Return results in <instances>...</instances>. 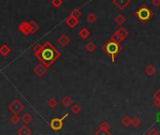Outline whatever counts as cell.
<instances>
[{
	"label": "cell",
	"mask_w": 160,
	"mask_h": 135,
	"mask_svg": "<svg viewBox=\"0 0 160 135\" xmlns=\"http://www.w3.org/2000/svg\"><path fill=\"white\" fill-rule=\"evenodd\" d=\"M85 49L88 51V52L93 53L94 51L97 49V45H95V43H94L93 41H89V42L85 45Z\"/></svg>",
	"instance_id": "cell-19"
},
{
	"label": "cell",
	"mask_w": 160,
	"mask_h": 135,
	"mask_svg": "<svg viewBox=\"0 0 160 135\" xmlns=\"http://www.w3.org/2000/svg\"><path fill=\"white\" fill-rule=\"evenodd\" d=\"M112 3L116 6L119 10H125L130 4V0H113Z\"/></svg>",
	"instance_id": "cell-6"
},
{
	"label": "cell",
	"mask_w": 160,
	"mask_h": 135,
	"mask_svg": "<svg viewBox=\"0 0 160 135\" xmlns=\"http://www.w3.org/2000/svg\"><path fill=\"white\" fill-rule=\"evenodd\" d=\"M131 120H132V118L130 117H128V115H126V117H124L123 119H122V124L125 127H128L131 124Z\"/></svg>",
	"instance_id": "cell-24"
},
{
	"label": "cell",
	"mask_w": 160,
	"mask_h": 135,
	"mask_svg": "<svg viewBox=\"0 0 160 135\" xmlns=\"http://www.w3.org/2000/svg\"><path fill=\"white\" fill-rule=\"evenodd\" d=\"M70 16H72V17H74V18H76V19H78L79 20V18L81 16V10L80 9H73L72 10V11L70 12V14H69Z\"/></svg>",
	"instance_id": "cell-20"
},
{
	"label": "cell",
	"mask_w": 160,
	"mask_h": 135,
	"mask_svg": "<svg viewBox=\"0 0 160 135\" xmlns=\"http://www.w3.org/2000/svg\"><path fill=\"white\" fill-rule=\"evenodd\" d=\"M47 72V67L44 66L42 63L38 64V65H37L35 68H34V72L37 75V76H43L44 74L46 73Z\"/></svg>",
	"instance_id": "cell-7"
},
{
	"label": "cell",
	"mask_w": 160,
	"mask_h": 135,
	"mask_svg": "<svg viewBox=\"0 0 160 135\" xmlns=\"http://www.w3.org/2000/svg\"><path fill=\"white\" fill-rule=\"evenodd\" d=\"M10 53V48L9 47V45L3 44L1 47H0V54L3 56H7Z\"/></svg>",
	"instance_id": "cell-13"
},
{
	"label": "cell",
	"mask_w": 160,
	"mask_h": 135,
	"mask_svg": "<svg viewBox=\"0 0 160 135\" xmlns=\"http://www.w3.org/2000/svg\"><path fill=\"white\" fill-rule=\"evenodd\" d=\"M10 120H11V123H12V124H14V125H16V124H18V123H19V122H20V121H21V118H20V117H18V115H17V114H14V115H13V117H11V119H10Z\"/></svg>",
	"instance_id": "cell-29"
},
{
	"label": "cell",
	"mask_w": 160,
	"mask_h": 135,
	"mask_svg": "<svg viewBox=\"0 0 160 135\" xmlns=\"http://www.w3.org/2000/svg\"><path fill=\"white\" fill-rule=\"evenodd\" d=\"M99 128H101V130H104V131H109V130H110V124H109L108 122H106V121H103L100 124Z\"/></svg>",
	"instance_id": "cell-27"
},
{
	"label": "cell",
	"mask_w": 160,
	"mask_h": 135,
	"mask_svg": "<svg viewBox=\"0 0 160 135\" xmlns=\"http://www.w3.org/2000/svg\"><path fill=\"white\" fill-rule=\"evenodd\" d=\"M153 104L157 107H160V100H153Z\"/></svg>",
	"instance_id": "cell-34"
},
{
	"label": "cell",
	"mask_w": 160,
	"mask_h": 135,
	"mask_svg": "<svg viewBox=\"0 0 160 135\" xmlns=\"http://www.w3.org/2000/svg\"><path fill=\"white\" fill-rule=\"evenodd\" d=\"M57 104H58V102H57V100L54 98H52L48 100V105L51 108H55L57 106Z\"/></svg>",
	"instance_id": "cell-25"
},
{
	"label": "cell",
	"mask_w": 160,
	"mask_h": 135,
	"mask_svg": "<svg viewBox=\"0 0 160 135\" xmlns=\"http://www.w3.org/2000/svg\"><path fill=\"white\" fill-rule=\"evenodd\" d=\"M137 16L142 22L148 21L151 17V10L147 7H142L137 10Z\"/></svg>",
	"instance_id": "cell-3"
},
{
	"label": "cell",
	"mask_w": 160,
	"mask_h": 135,
	"mask_svg": "<svg viewBox=\"0 0 160 135\" xmlns=\"http://www.w3.org/2000/svg\"><path fill=\"white\" fill-rule=\"evenodd\" d=\"M114 35H116V36L120 37L121 38H123V40H125L126 37L127 36V32H126V30L125 28L121 27V28H119L116 32H115Z\"/></svg>",
	"instance_id": "cell-15"
},
{
	"label": "cell",
	"mask_w": 160,
	"mask_h": 135,
	"mask_svg": "<svg viewBox=\"0 0 160 135\" xmlns=\"http://www.w3.org/2000/svg\"><path fill=\"white\" fill-rule=\"evenodd\" d=\"M114 21L116 22L118 24H123L124 23H126V17L125 16H123L122 14H117V16L114 18Z\"/></svg>",
	"instance_id": "cell-21"
},
{
	"label": "cell",
	"mask_w": 160,
	"mask_h": 135,
	"mask_svg": "<svg viewBox=\"0 0 160 135\" xmlns=\"http://www.w3.org/2000/svg\"><path fill=\"white\" fill-rule=\"evenodd\" d=\"M52 4L54 6L55 8H58V7H60V6L63 4V1H62V0H53Z\"/></svg>",
	"instance_id": "cell-30"
},
{
	"label": "cell",
	"mask_w": 160,
	"mask_h": 135,
	"mask_svg": "<svg viewBox=\"0 0 160 135\" xmlns=\"http://www.w3.org/2000/svg\"><path fill=\"white\" fill-rule=\"evenodd\" d=\"M68 117V114H65L61 118L55 117V118L52 119V121H51V123H50L51 128H52L54 131H59V130H61V128H63V121H64V119L67 118Z\"/></svg>",
	"instance_id": "cell-5"
},
{
	"label": "cell",
	"mask_w": 160,
	"mask_h": 135,
	"mask_svg": "<svg viewBox=\"0 0 160 135\" xmlns=\"http://www.w3.org/2000/svg\"><path fill=\"white\" fill-rule=\"evenodd\" d=\"M22 121L23 122L25 125L30 124L31 122L33 121V117H32V115L29 113H26V114H24L22 117Z\"/></svg>",
	"instance_id": "cell-14"
},
{
	"label": "cell",
	"mask_w": 160,
	"mask_h": 135,
	"mask_svg": "<svg viewBox=\"0 0 160 135\" xmlns=\"http://www.w3.org/2000/svg\"><path fill=\"white\" fill-rule=\"evenodd\" d=\"M152 5L155 6L156 8H158L160 6V0H152Z\"/></svg>",
	"instance_id": "cell-33"
},
{
	"label": "cell",
	"mask_w": 160,
	"mask_h": 135,
	"mask_svg": "<svg viewBox=\"0 0 160 135\" xmlns=\"http://www.w3.org/2000/svg\"><path fill=\"white\" fill-rule=\"evenodd\" d=\"M81 111V105L76 103V104H73L71 106V112L74 114H78Z\"/></svg>",
	"instance_id": "cell-23"
},
{
	"label": "cell",
	"mask_w": 160,
	"mask_h": 135,
	"mask_svg": "<svg viewBox=\"0 0 160 135\" xmlns=\"http://www.w3.org/2000/svg\"><path fill=\"white\" fill-rule=\"evenodd\" d=\"M153 98H155V100H160V89H157L156 91L153 93Z\"/></svg>",
	"instance_id": "cell-32"
},
{
	"label": "cell",
	"mask_w": 160,
	"mask_h": 135,
	"mask_svg": "<svg viewBox=\"0 0 160 135\" xmlns=\"http://www.w3.org/2000/svg\"><path fill=\"white\" fill-rule=\"evenodd\" d=\"M29 27H30V33L34 34L35 32H37V29H38V24L35 21H31L29 23Z\"/></svg>",
	"instance_id": "cell-18"
},
{
	"label": "cell",
	"mask_w": 160,
	"mask_h": 135,
	"mask_svg": "<svg viewBox=\"0 0 160 135\" xmlns=\"http://www.w3.org/2000/svg\"><path fill=\"white\" fill-rule=\"evenodd\" d=\"M90 35V32L87 28H81L79 32V36L82 38V40H86V38Z\"/></svg>",
	"instance_id": "cell-16"
},
{
	"label": "cell",
	"mask_w": 160,
	"mask_h": 135,
	"mask_svg": "<svg viewBox=\"0 0 160 135\" xmlns=\"http://www.w3.org/2000/svg\"><path fill=\"white\" fill-rule=\"evenodd\" d=\"M19 29L23 34H29L30 33V27H29V23L27 22H23L22 24H20L19 25Z\"/></svg>",
	"instance_id": "cell-9"
},
{
	"label": "cell",
	"mask_w": 160,
	"mask_h": 135,
	"mask_svg": "<svg viewBox=\"0 0 160 135\" xmlns=\"http://www.w3.org/2000/svg\"><path fill=\"white\" fill-rule=\"evenodd\" d=\"M156 122L160 123V112H157L156 114Z\"/></svg>",
	"instance_id": "cell-35"
},
{
	"label": "cell",
	"mask_w": 160,
	"mask_h": 135,
	"mask_svg": "<svg viewBox=\"0 0 160 135\" xmlns=\"http://www.w3.org/2000/svg\"><path fill=\"white\" fill-rule=\"evenodd\" d=\"M23 108H24V106L23 105L22 102H20V100H14L12 101L11 103H10V105H9L10 111H11L14 114H20V113L23 110Z\"/></svg>",
	"instance_id": "cell-4"
},
{
	"label": "cell",
	"mask_w": 160,
	"mask_h": 135,
	"mask_svg": "<svg viewBox=\"0 0 160 135\" xmlns=\"http://www.w3.org/2000/svg\"><path fill=\"white\" fill-rule=\"evenodd\" d=\"M66 23H67V24L68 25L69 27L74 28L76 25L79 24V20H78V19H76V18H74V17H72V16L69 15V16L67 18Z\"/></svg>",
	"instance_id": "cell-8"
},
{
	"label": "cell",
	"mask_w": 160,
	"mask_h": 135,
	"mask_svg": "<svg viewBox=\"0 0 160 135\" xmlns=\"http://www.w3.org/2000/svg\"><path fill=\"white\" fill-rule=\"evenodd\" d=\"M17 133L19 135H31V131L26 125H23L20 127V128L17 131Z\"/></svg>",
	"instance_id": "cell-11"
},
{
	"label": "cell",
	"mask_w": 160,
	"mask_h": 135,
	"mask_svg": "<svg viewBox=\"0 0 160 135\" xmlns=\"http://www.w3.org/2000/svg\"><path fill=\"white\" fill-rule=\"evenodd\" d=\"M104 49L106 50L107 54H109V55H112V61L114 62V56H115V55L119 53V51L121 50V47H120L119 43L113 42V41H110V42H108V43L105 45Z\"/></svg>",
	"instance_id": "cell-2"
},
{
	"label": "cell",
	"mask_w": 160,
	"mask_h": 135,
	"mask_svg": "<svg viewBox=\"0 0 160 135\" xmlns=\"http://www.w3.org/2000/svg\"><path fill=\"white\" fill-rule=\"evenodd\" d=\"M36 55L40 59L41 63L44 66L49 67L59 56V53L53 45H51L49 42H46L45 44L42 45L40 52Z\"/></svg>",
	"instance_id": "cell-1"
},
{
	"label": "cell",
	"mask_w": 160,
	"mask_h": 135,
	"mask_svg": "<svg viewBox=\"0 0 160 135\" xmlns=\"http://www.w3.org/2000/svg\"><path fill=\"white\" fill-rule=\"evenodd\" d=\"M69 41H70V40H69L68 36H67V35H61L58 38V40H57V42H58L63 47L67 46V45L69 43Z\"/></svg>",
	"instance_id": "cell-10"
},
{
	"label": "cell",
	"mask_w": 160,
	"mask_h": 135,
	"mask_svg": "<svg viewBox=\"0 0 160 135\" xmlns=\"http://www.w3.org/2000/svg\"><path fill=\"white\" fill-rule=\"evenodd\" d=\"M95 134V135H111V132L110 131H104V130H101V128H98Z\"/></svg>",
	"instance_id": "cell-28"
},
{
	"label": "cell",
	"mask_w": 160,
	"mask_h": 135,
	"mask_svg": "<svg viewBox=\"0 0 160 135\" xmlns=\"http://www.w3.org/2000/svg\"><path fill=\"white\" fill-rule=\"evenodd\" d=\"M87 21H88L89 23H90V24L95 23V21H97V15L94 14V13L88 14V16H87Z\"/></svg>",
	"instance_id": "cell-26"
},
{
	"label": "cell",
	"mask_w": 160,
	"mask_h": 135,
	"mask_svg": "<svg viewBox=\"0 0 160 135\" xmlns=\"http://www.w3.org/2000/svg\"><path fill=\"white\" fill-rule=\"evenodd\" d=\"M147 135H160V133L157 131V130L156 128H152L148 132H147Z\"/></svg>",
	"instance_id": "cell-31"
},
{
	"label": "cell",
	"mask_w": 160,
	"mask_h": 135,
	"mask_svg": "<svg viewBox=\"0 0 160 135\" xmlns=\"http://www.w3.org/2000/svg\"><path fill=\"white\" fill-rule=\"evenodd\" d=\"M140 124H142V120L139 117H134L131 120V125L134 126L135 128H138Z\"/></svg>",
	"instance_id": "cell-22"
},
{
	"label": "cell",
	"mask_w": 160,
	"mask_h": 135,
	"mask_svg": "<svg viewBox=\"0 0 160 135\" xmlns=\"http://www.w3.org/2000/svg\"><path fill=\"white\" fill-rule=\"evenodd\" d=\"M62 104L65 106V107H69L70 105H72V100L70 99L68 96H66V97H64L61 100Z\"/></svg>",
	"instance_id": "cell-17"
},
{
	"label": "cell",
	"mask_w": 160,
	"mask_h": 135,
	"mask_svg": "<svg viewBox=\"0 0 160 135\" xmlns=\"http://www.w3.org/2000/svg\"><path fill=\"white\" fill-rule=\"evenodd\" d=\"M145 73L148 75V76H152V75H153L156 72V68L153 67L152 64H148V65L146 66V68H145Z\"/></svg>",
	"instance_id": "cell-12"
}]
</instances>
